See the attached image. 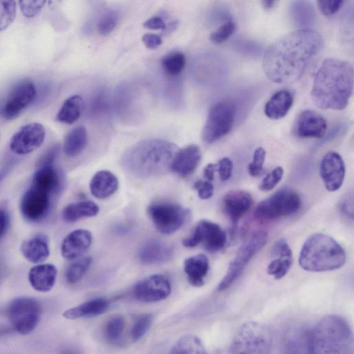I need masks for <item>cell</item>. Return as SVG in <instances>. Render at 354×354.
Masks as SVG:
<instances>
[{"label": "cell", "mask_w": 354, "mask_h": 354, "mask_svg": "<svg viewBox=\"0 0 354 354\" xmlns=\"http://www.w3.org/2000/svg\"><path fill=\"white\" fill-rule=\"evenodd\" d=\"M324 44L322 35L313 29H298L273 41L266 50L263 70L269 80L291 84L299 80Z\"/></svg>", "instance_id": "6da1fadb"}, {"label": "cell", "mask_w": 354, "mask_h": 354, "mask_svg": "<svg viewBox=\"0 0 354 354\" xmlns=\"http://www.w3.org/2000/svg\"><path fill=\"white\" fill-rule=\"evenodd\" d=\"M353 68L346 60L327 58L313 79L311 98L321 109L342 110L349 102L353 89Z\"/></svg>", "instance_id": "7a4b0ae2"}, {"label": "cell", "mask_w": 354, "mask_h": 354, "mask_svg": "<svg viewBox=\"0 0 354 354\" xmlns=\"http://www.w3.org/2000/svg\"><path fill=\"white\" fill-rule=\"evenodd\" d=\"M178 147L171 142L159 140H146L129 148L122 157L124 168L139 178H149L171 170Z\"/></svg>", "instance_id": "3957f363"}, {"label": "cell", "mask_w": 354, "mask_h": 354, "mask_svg": "<svg viewBox=\"0 0 354 354\" xmlns=\"http://www.w3.org/2000/svg\"><path fill=\"white\" fill-rule=\"evenodd\" d=\"M312 354H353V335L344 317L329 315L311 328Z\"/></svg>", "instance_id": "277c9868"}, {"label": "cell", "mask_w": 354, "mask_h": 354, "mask_svg": "<svg viewBox=\"0 0 354 354\" xmlns=\"http://www.w3.org/2000/svg\"><path fill=\"white\" fill-rule=\"evenodd\" d=\"M344 248L331 236L316 233L309 236L303 244L299 263L309 272H324L337 270L346 262Z\"/></svg>", "instance_id": "5b68a950"}, {"label": "cell", "mask_w": 354, "mask_h": 354, "mask_svg": "<svg viewBox=\"0 0 354 354\" xmlns=\"http://www.w3.org/2000/svg\"><path fill=\"white\" fill-rule=\"evenodd\" d=\"M272 341L269 326L259 322H246L235 334L227 354H270Z\"/></svg>", "instance_id": "8992f818"}, {"label": "cell", "mask_w": 354, "mask_h": 354, "mask_svg": "<svg viewBox=\"0 0 354 354\" xmlns=\"http://www.w3.org/2000/svg\"><path fill=\"white\" fill-rule=\"evenodd\" d=\"M301 204L299 194L288 188H281L257 206L254 215L261 221H270L296 213Z\"/></svg>", "instance_id": "52a82bcc"}, {"label": "cell", "mask_w": 354, "mask_h": 354, "mask_svg": "<svg viewBox=\"0 0 354 354\" xmlns=\"http://www.w3.org/2000/svg\"><path fill=\"white\" fill-rule=\"evenodd\" d=\"M268 236L267 232L257 231L238 249L226 274L217 286L218 292L227 289L239 278L250 260L267 243Z\"/></svg>", "instance_id": "ba28073f"}, {"label": "cell", "mask_w": 354, "mask_h": 354, "mask_svg": "<svg viewBox=\"0 0 354 354\" xmlns=\"http://www.w3.org/2000/svg\"><path fill=\"white\" fill-rule=\"evenodd\" d=\"M236 112L232 100H224L214 104L202 130L203 140L209 144L227 135L233 127Z\"/></svg>", "instance_id": "9c48e42d"}, {"label": "cell", "mask_w": 354, "mask_h": 354, "mask_svg": "<svg viewBox=\"0 0 354 354\" xmlns=\"http://www.w3.org/2000/svg\"><path fill=\"white\" fill-rule=\"evenodd\" d=\"M41 314L39 301L30 297H17L7 308V315L13 328L21 335H28L35 329Z\"/></svg>", "instance_id": "30bf717a"}, {"label": "cell", "mask_w": 354, "mask_h": 354, "mask_svg": "<svg viewBox=\"0 0 354 354\" xmlns=\"http://www.w3.org/2000/svg\"><path fill=\"white\" fill-rule=\"evenodd\" d=\"M147 212L156 228L165 234H172L180 229L189 216L188 209L169 201L152 203Z\"/></svg>", "instance_id": "8fae6325"}, {"label": "cell", "mask_w": 354, "mask_h": 354, "mask_svg": "<svg viewBox=\"0 0 354 354\" xmlns=\"http://www.w3.org/2000/svg\"><path fill=\"white\" fill-rule=\"evenodd\" d=\"M226 242V234L220 225L207 220H201L191 234L183 240V245L194 248L201 243L208 252H217L225 246Z\"/></svg>", "instance_id": "7c38bea8"}, {"label": "cell", "mask_w": 354, "mask_h": 354, "mask_svg": "<svg viewBox=\"0 0 354 354\" xmlns=\"http://www.w3.org/2000/svg\"><path fill=\"white\" fill-rule=\"evenodd\" d=\"M36 89L32 82L24 80L17 83L0 108V115L12 120L18 117L35 98Z\"/></svg>", "instance_id": "4fadbf2b"}, {"label": "cell", "mask_w": 354, "mask_h": 354, "mask_svg": "<svg viewBox=\"0 0 354 354\" xmlns=\"http://www.w3.org/2000/svg\"><path fill=\"white\" fill-rule=\"evenodd\" d=\"M52 196L50 192L30 184L20 201V211L24 217L33 222L43 219L50 208Z\"/></svg>", "instance_id": "5bb4252c"}, {"label": "cell", "mask_w": 354, "mask_h": 354, "mask_svg": "<svg viewBox=\"0 0 354 354\" xmlns=\"http://www.w3.org/2000/svg\"><path fill=\"white\" fill-rule=\"evenodd\" d=\"M171 292L169 279L156 274L138 282L133 290L134 298L140 302H156L167 298Z\"/></svg>", "instance_id": "9a60e30c"}, {"label": "cell", "mask_w": 354, "mask_h": 354, "mask_svg": "<svg viewBox=\"0 0 354 354\" xmlns=\"http://www.w3.org/2000/svg\"><path fill=\"white\" fill-rule=\"evenodd\" d=\"M45 138L44 126L37 122L27 124L20 128L11 138L10 150L19 155H25L39 148Z\"/></svg>", "instance_id": "2e32d148"}, {"label": "cell", "mask_w": 354, "mask_h": 354, "mask_svg": "<svg viewBox=\"0 0 354 354\" xmlns=\"http://www.w3.org/2000/svg\"><path fill=\"white\" fill-rule=\"evenodd\" d=\"M319 172L328 191L338 190L345 176V165L342 156L336 151L326 153L321 161Z\"/></svg>", "instance_id": "e0dca14e"}, {"label": "cell", "mask_w": 354, "mask_h": 354, "mask_svg": "<svg viewBox=\"0 0 354 354\" xmlns=\"http://www.w3.org/2000/svg\"><path fill=\"white\" fill-rule=\"evenodd\" d=\"M311 328L304 324L289 326L282 340V354H312L310 346Z\"/></svg>", "instance_id": "ac0fdd59"}, {"label": "cell", "mask_w": 354, "mask_h": 354, "mask_svg": "<svg viewBox=\"0 0 354 354\" xmlns=\"http://www.w3.org/2000/svg\"><path fill=\"white\" fill-rule=\"evenodd\" d=\"M294 133L301 138H322L327 129V122L319 113L306 109L297 116L294 124Z\"/></svg>", "instance_id": "d6986e66"}, {"label": "cell", "mask_w": 354, "mask_h": 354, "mask_svg": "<svg viewBox=\"0 0 354 354\" xmlns=\"http://www.w3.org/2000/svg\"><path fill=\"white\" fill-rule=\"evenodd\" d=\"M252 203L251 194L243 190H231L223 196V210L230 220L232 232L234 231L239 219L250 210Z\"/></svg>", "instance_id": "ffe728a7"}, {"label": "cell", "mask_w": 354, "mask_h": 354, "mask_svg": "<svg viewBox=\"0 0 354 354\" xmlns=\"http://www.w3.org/2000/svg\"><path fill=\"white\" fill-rule=\"evenodd\" d=\"M271 256L274 259L268 264L267 272L275 279H280L288 273L292 263V250L286 239L281 238L274 243Z\"/></svg>", "instance_id": "44dd1931"}, {"label": "cell", "mask_w": 354, "mask_h": 354, "mask_svg": "<svg viewBox=\"0 0 354 354\" xmlns=\"http://www.w3.org/2000/svg\"><path fill=\"white\" fill-rule=\"evenodd\" d=\"M174 250L167 243L157 239L147 241L140 248L138 259L143 264H159L168 261Z\"/></svg>", "instance_id": "7402d4cb"}, {"label": "cell", "mask_w": 354, "mask_h": 354, "mask_svg": "<svg viewBox=\"0 0 354 354\" xmlns=\"http://www.w3.org/2000/svg\"><path fill=\"white\" fill-rule=\"evenodd\" d=\"M92 243L91 233L84 229H77L70 232L64 239L61 252L64 258L72 260L84 253Z\"/></svg>", "instance_id": "603a6c76"}, {"label": "cell", "mask_w": 354, "mask_h": 354, "mask_svg": "<svg viewBox=\"0 0 354 354\" xmlns=\"http://www.w3.org/2000/svg\"><path fill=\"white\" fill-rule=\"evenodd\" d=\"M201 159L200 148L189 145L177 151L171 165V170L182 177L192 174Z\"/></svg>", "instance_id": "cb8c5ba5"}, {"label": "cell", "mask_w": 354, "mask_h": 354, "mask_svg": "<svg viewBox=\"0 0 354 354\" xmlns=\"http://www.w3.org/2000/svg\"><path fill=\"white\" fill-rule=\"evenodd\" d=\"M57 271L55 266L45 263L32 267L28 272V281L33 289L46 292L54 286Z\"/></svg>", "instance_id": "d4e9b609"}, {"label": "cell", "mask_w": 354, "mask_h": 354, "mask_svg": "<svg viewBox=\"0 0 354 354\" xmlns=\"http://www.w3.org/2000/svg\"><path fill=\"white\" fill-rule=\"evenodd\" d=\"M292 93L287 89L275 92L268 100L264 106V113L272 120L283 118L292 106Z\"/></svg>", "instance_id": "484cf974"}, {"label": "cell", "mask_w": 354, "mask_h": 354, "mask_svg": "<svg viewBox=\"0 0 354 354\" xmlns=\"http://www.w3.org/2000/svg\"><path fill=\"white\" fill-rule=\"evenodd\" d=\"M109 305V301L106 298H95L65 310L62 315L68 319L96 316L104 313Z\"/></svg>", "instance_id": "4316f807"}, {"label": "cell", "mask_w": 354, "mask_h": 354, "mask_svg": "<svg viewBox=\"0 0 354 354\" xmlns=\"http://www.w3.org/2000/svg\"><path fill=\"white\" fill-rule=\"evenodd\" d=\"M209 270V261L203 254L190 257L185 260L184 271L189 283L195 287L203 286Z\"/></svg>", "instance_id": "83f0119b"}, {"label": "cell", "mask_w": 354, "mask_h": 354, "mask_svg": "<svg viewBox=\"0 0 354 354\" xmlns=\"http://www.w3.org/2000/svg\"><path fill=\"white\" fill-rule=\"evenodd\" d=\"M89 187L93 196L103 199L110 196L118 189V180L112 172L102 170L94 174Z\"/></svg>", "instance_id": "f1b7e54d"}, {"label": "cell", "mask_w": 354, "mask_h": 354, "mask_svg": "<svg viewBox=\"0 0 354 354\" xmlns=\"http://www.w3.org/2000/svg\"><path fill=\"white\" fill-rule=\"evenodd\" d=\"M31 185L53 195L61 187V176L53 165L40 166L33 175Z\"/></svg>", "instance_id": "f546056e"}, {"label": "cell", "mask_w": 354, "mask_h": 354, "mask_svg": "<svg viewBox=\"0 0 354 354\" xmlns=\"http://www.w3.org/2000/svg\"><path fill=\"white\" fill-rule=\"evenodd\" d=\"M21 251L28 261L34 263L44 261L50 254L46 239L40 235L24 241Z\"/></svg>", "instance_id": "4dcf8cb0"}, {"label": "cell", "mask_w": 354, "mask_h": 354, "mask_svg": "<svg viewBox=\"0 0 354 354\" xmlns=\"http://www.w3.org/2000/svg\"><path fill=\"white\" fill-rule=\"evenodd\" d=\"M99 212L98 205L91 201H82L68 204L62 212V218L67 223H73L82 218L93 217Z\"/></svg>", "instance_id": "1f68e13d"}, {"label": "cell", "mask_w": 354, "mask_h": 354, "mask_svg": "<svg viewBox=\"0 0 354 354\" xmlns=\"http://www.w3.org/2000/svg\"><path fill=\"white\" fill-rule=\"evenodd\" d=\"M87 131L84 127L78 126L71 129L65 136L63 150L68 157L80 155L86 146Z\"/></svg>", "instance_id": "d6a6232c"}, {"label": "cell", "mask_w": 354, "mask_h": 354, "mask_svg": "<svg viewBox=\"0 0 354 354\" xmlns=\"http://www.w3.org/2000/svg\"><path fill=\"white\" fill-rule=\"evenodd\" d=\"M84 107L82 97L75 95L67 98L57 114L56 120L65 124H73L80 117Z\"/></svg>", "instance_id": "836d02e7"}, {"label": "cell", "mask_w": 354, "mask_h": 354, "mask_svg": "<svg viewBox=\"0 0 354 354\" xmlns=\"http://www.w3.org/2000/svg\"><path fill=\"white\" fill-rule=\"evenodd\" d=\"M169 354H207V353L198 337L186 335L175 343Z\"/></svg>", "instance_id": "e575fe53"}, {"label": "cell", "mask_w": 354, "mask_h": 354, "mask_svg": "<svg viewBox=\"0 0 354 354\" xmlns=\"http://www.w3.org/2000/svg\"><path fill=\"white\" fill-rule=\"evenodd\" d=\"M185 64V55L180 52L170 53L162 60L164 71L170 76L178 75L184 69Z\"/></svg>", "instance_id": "d590c367"}, {"label": "cell", "mask_w": 354, "mask_h": 354, "mask_svg": "<svg viewBox=\"0 0 354 354\" xmlns=\"http://www.w3.org/2000/svg\"><path fill=\"white\" fill-rule=\"evenodd\" d=\"M91 263L90 257H82L72 263L66 269V279L68 283L73 284L82 279Z\"/></svg>", "instance_id": "8d00e7d4"}, {"label": "cell", "mask_w": 354, "mask_h": 354, "mask_svg": "<svg viewBox=\"0 0 354 354\" xmlns=\"http://www.w3.org/2000/svg\"><path fill=\"white\" fill-rule=\"evenodd\" d=\"M124 328V321L120 315H113L106 322L104 335L108 342L117 343L122 337Z\"/></svg>", "instance_id": "74e56055"}, {"label": "cell", "mask_w": 354, "mask_h": 354, "mask_svg": "<svg viewBox=\"0 0 354 354\" xmlns=\"http://www.w3.org/2000/svg\"><path fill=\"white\" fill-rule=\"evenodd\" d=\"M153 322L151 314L140 315L134 321L131 329V336L134 342L140 339L148 331Z\"/></svg>", "instance_id": "f35d334b"}, {"label": "cell", "mask_w": 354, "mask_h": 354, "mask_svg": "<svg viewBox=\"0 0 354 354\" xmlns=\"http://www.w3.org/2000/svg\"><path fill=\"white\" fill-rule=\"evenodd\" d=\"M16 2L0 1V32L8 28L15 20Z\"/></svg>", "instance_id": "ab89813d"}, {"label": "cell", "mask_w": 354, "mask_h": 354, "mask_svg": "<svg viewBox=\"0 0 354 354\" xmlns=\"http://www.w3.org/2000/svg\"><path fill=\"white\" fill-rule=\"evenodd\" d=\"M235 29L236 25L234 22L229 20L213 31L209 35V39L215 44H222L233 35Z\"/></svg>", "instance_id": "60d3db41"}, {"label": "cell", "mask_w": 354, "mask_h": 354, "mask_svg": "<svg viewBox=\"0 0 354 354\" xmlns=\"http://www.w3.org/2000/svg\"><path fill=\"white\" fill-rule=\"evenodd\" d=\"M283 174V169L281 167H275L262 179L259 189L262 191L273 189L280 182Z\"/></svg>", "instance_id": "b9f144b4"}, {"label": "cell", "mask_w": 354, "mask_h": 354, "mask_svg": "<svg viewBox=\"0 0 354 354\" xmlns=\"http://www.w3.org/2000/svg\"><path fill=\"white\" fill-rule=\"evenodd\" d=\"M266 155V152L263 147H259L255 149L253 153L252 160L248 166L250 175L257 176L262 171Z\"/></svg>", "instance_id": "7bdbcfd3"}, {"label": "cell", "mask_w": 354, "mask_h": 354, "mask_svg": "<svg viewBox=\"0 0 354 354\" xmlns=\"http://www.w3.org/2000/svg\"><path fill=\"white\" fill-rule=\"evenodd\" d=\"M118 23V15L113 11L106 12L100 19L98 24V31L102 35L111 32Z\"/></svg>", "instance_id": "ee69618b"}, {"label": "cell", "mask_w": 354, "mask_h": 354, "mask_svg": "<svg viewBox=\"0 0 354 354\" xmlns=\"http://www.w3.org/2000/svg\"><path fill=\"white\" fill-rule=\"evenodd\" d=\"M317 6L320 12L325 16H332L337 13L346 3L339 0H319Z\"/></svg>", "instance_id": "f6af8a7d"}, {"label": "cell", "mask_w": 354, "mask_h": 354, "mask_svg": "<svg viewBox=\"0 0 354 354\" xmlns=\"http://www.w3.org/2000/svg\"><path fill=\"white\" fill-rule=\"evenodd\" d=\"M46 1H20L19 7L23 15L27 18H32L43 8Z\"/></svg>", "instance_id": "bcb514c9"}, {"label": "cell", "mask_w": 354, "mask_h": 354, "mask_svg": "<svg viewBox=\"0 0 354 354\" xmlns=\"http://www.w3.org/2000/svg\"><path fill=\"white\" fill-rule=\"evenodd\" d=\"M216 165V171L218 173L219 178L221 181L229 180L232 176L233 170V163L227 157H223L220 159Z\"/></svg>", "instance_id": "7dc6e473"}, {"label": "cell", "mask_w": 354, "mask_h": 354, "mask_svg": "<svg viewBox=\"0 0 354 354\" xmlns=\"http://www.w3.org/2000/svg\"><path fill=\"white\" fill-rule=\"evenodd\" d=\"M198 192V197L202 200L210 198L214 194V185L211 181L198 180L194 185Z\"/></svg>", "instance_id": "c3c4849f"}, {"label": "cell", "mask_w": 354, "mask_h": 354, "mask_svg": "<svg viewBox=\"0 0 354 354\" xmlns=\"http://www.w3.org/2000/svg\"><path fill=\"white\" fill-rule=\"evenodd\" d=\"M60 149L59 144H55L50 147L39 158L38 166H44L48 165H53Z\"/></svg>", "instance_id": "681fc988"}, {"label": "cell", "mask_w": 354, "mask_h": 354, "mask_svg": "<svg viewBox=\"0 0 354 354\" xmlns=\"http://www.w3.org/2000/svg\"><path fill=\"white\" fill-rule=\"evenodd\" d=\"M142 41L145 46L150 49H154L160 46L162 40L160 35L152 33H146L142 35Z\"/></svg>", "instance_id": "f907efd6"}, {"label": "cell", "mask_w": 354, "mask_h": 354, "mask_svg": "<svg viewBox=\"0 0 354 354\" xmlns=\"http://www.w3.org/2000/svg\"><path fill=\"white\" fill-rule=\"evenodd\" d=\"M144 27L150 30H165L167 26L164 20L160 17H152L145 21Z\"/></svg>", "instance_id": "816d5d0a"}, {"label": "cell", "mask_w": 354, "mask_h": 354, "mask_svg": "<svg viewBox=\"0 0 354 354\" xmlns=\"http://www.w3.org/2000/svg\"><path fill=\"white\" fill-rule=\"evenodd\" d=\"M342 212L347 217L353 218V195L346 196L340 205Z\"/></svg>", "instance_id": "f5cc1de1"}, {"label": "cell", "mask_w": 354, "mask_h": 354, "mask_svg": "<svg viewBox=\"0 0 354 354\" xmlns=\"http://www.w3.org/2000/svg\"><path fill=\"white\" fill-rule=\"evenodd\" d=\"M9 224L8 214L3 208H0V239L6 234Z\"/></svg>", "instance_id": "db71d44e"}, {"label": "cell", "mask_w": 354, "mask_h": 354, "mask_svg": "<svg viewBox=\"0 0 354 354\" xmlns=\"http://www.w3.org/2000/svg\"><path fill=\"white\" fill-rule=\"evenodd\" d=\"M216 171V165L214 163H209L203 169L204 178L209 181H212L214 177V173Z\"/></svg>", "instance_id": "11a10c76"}, {"label": "cell", "mask_w": 354, "mask_h": 354, "mask_svg": "<svg viewBox=\"0 0 354 354\" xmlns=\"http://www.w3.org/2000/svg\"><path fill=\"white\" fill-rule=\"evenodd\" d=\"M263 7L266 10H269L273 8L275 4L277 3V1H263L262 2Z\"/></svg>", "instance_id": "9f6ffc18"}, {"label": "cell", "mask_w": 354, "mask_h": 354, "mask_svg": "<svg viewBox=\"0 0 354 354\" xmlns=\"http://www.w3.org/2000/svg\"><path fill=\"white\" fill-rule=\"evenodd\" d=\"M7 172V169L6 168L0 171V185L3 181V179L4 178L5 176L6 175Z\"/></svg>", "instance_id": "6f0895ef"}, {"label": "cell", "mask_w": 354, "mask_h": 354, "mask_svg": "<svg viewBox=\"0 0 354 354\" xmlns=\"http://www.w3.org/2000/svg\"><path fill=\"white\" fill-rule=\"evenodd\" d=\"M65 354H74V353H70V352H69V353H65Z\"/></svg>", "instance_id": "680465c9"}]
</instances>
